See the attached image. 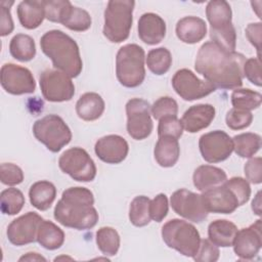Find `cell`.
<instances>
[{
	"label": "cell",
	"instance_id": "obj_23",
	"mask_svg": "<svg viewBox=\"0 0 262 262\" xmlns=\"http://www.w3.org/2000/svg\"><path fill=\"white\" fill-rule=\"evenodd\" d=\"M16 11L20 25L28 30H34L38 28L45 18V8L43 1H21L17 5Z\"/></svg>",
	"mask_w": 262,
	"mask_h": 262
},
{
	"label": "cell",
	"instance_id": "obj_31",
	"mask_svg": "<svg viewBox=\"0 0 262 262\" xmlns=\"http://www.w3.org/2000/svg\"><path fill=\"white\" fill-rule=\"evenodd\" d=\"M9 51L13 58L26 62L32 60L36 55L34 39L26 34H16L9 44Z\"/></svg>",
	"mask_w": 262,
	"mask_h": 262
},
{
	"label": "cell",
	"instance_id": "obj_17",
	"mask_svg": "<svg viewBox=\"0 0 262 262\" xmlns=\"http://www.w3.org/2000/svg\"><path fill=\"white\" fill-rule=\"evenodd\" d=\"M201 195L208 213L231 214L239 207L236 196L223 183L203 191Z\"/></svg>",
	"mask_w": 262,
	"mask_h": 262
},
{
	"label": "cell",
	"instance_id": "obj_37",
	"mask_svg": "<svg viewBox=\"0 0 262 262\" xmlns=\"http://www.w3.org/2000/svg\"><path fill=\"white\" fill-rule=\"evenodd\" d=\"M24 205L25 196L17 188H6L0 194L1 212L5 215H15L19 213Z\"/></svg>",
	"mask_w": 262,
	"mask_h": 262
},
{
	"label": "cell",
	"instance_id": "obj_10",
	"mask_svg": "<svg viewBox=\"0 0 262 262\" xmlns=\"http://www.w3.org/2000/svg\"><path fill=\"white\" fill-rule=\"evenodd\" d=\"M127 132L135 140L147 138L154 128L150 105L142 98H131L126 103Z\"/></svg>",
	"mask_w": 262,
	"mask_h": 262
},
{
	"label": "cell",
	"instance_id": "obj_46",
	"mask_svg": "<svg viewBox=\"0 0 262 262\" xmlns=\"http://www.w3.org/2000/svg\"><path fill=\"white\" fill-rule=\"evenodd\" d=\"M68 0H48L43 1L45 8V17L52 23H59L60 17L68 6Z\"/></svg>",
	"mask_w": 262,
	"mask_h": 262
},
{
	"label": "cell",
	"instance_id": "obj_28",
	"mask_svg": "<svg viewBox=\"0 0 262 262\" xmlns=\"http://www.w3.org/2000/svg\"><path fill=\"white\" fill-rule=\"evenodd\" d=\"M56 196V188L47 180L37 181L31 185L29 190L30 203L39 211L48 210Z\"/></svg>",
	"mask_w": 262,
	"mask_h": 262
},
{
	"label": "cell",
	"instance_id": "obj_3",
	"mask_svg": "<svg viewBox=\"0 0 262 262\" xmlns=\"http://www.w3.org/2000/svg\"><path fill=\"white\" fill-rule=\"evenodd\" d=\"M43 53L48 56L56 70L71 78L78 77L83 69L79 46L69 35L59 30L46 32L40 39Z\"/></svg>",
	"mask_w": 262,
	"mask_h": 262
},
{
	"label": "cell",
	"instance_id": "obj_20",
	"mask_svg": "<svg viewBox=\"0 0 262 262\" xmlns=\"http://www.w3.org/2000/svg\"><path fill=\"white\" fill-rule=\"evenodd\" d=\"M215 107L209 103H200L190 106L182 116L183 129L189 133H196L207 128L215 118Z\"/></svg>",
	"mask_w": 262,
	"mask_h": 262
},
{
	"label": "cell",
	"instance_id": "obj_39",
	"mask_svg": "<svg viewBox=\"0 0 262 262\" xmlns=\"http://www.w3.org/2000/svg\"><path fill=\"white\" fill-rule=\"evenodd\" d=\"M183 133V125L177 116H169L159 120L158 135L159 137L169 136L173 138H180Z\"/></svg>",
	"mask_w": 262,
	"mask_h": 262
},
{
	"label": "cell",
	"instance_id": "obj_11",
	"mask_svg": "<svg viewBox=\"0 0 262 262\" xmlns=\"http://www.w3.org/2000/svg\"><path fill=\"white\" fill-rule=\"evenodd\" d=\"M172 86L175 92L184 100L192 101L201 99L215 91V87L205 80L199 79L190 70H178L172 78Z\"/></svg>",
	"mask_w": 262,
	"mask_h": 262
},
{
	"label": "cell",
	"instance_id": "obj_26",
	"mask_svg": "<svg viewBox=\"0 0 262 262\" xmlns=\"http://www.w3.org/2000/svg\"><path fill=\"white\" fill-rule=\"evenodd\" d=\"M237 232L234 223L226 219H218L209 224L208 236L209 241L217 247H231Z\"/></svg>",
	"mask_w": 262,
	"mask_h": 262
},
{
	"label": "cell",
	"instance_id": "obj_8",
	"mask_svg": "<svg viewBox=\"0 0 262 262\" xmlns=\"http://www.w3.org/2000/svg\"><path fill=\"white\" fill-rule=\"evenodd\" d=\"M60 170L80 182L92 181L96 176V166L89 154L82 147H72L58 159Z\"/></svg>",
	"mask_w": 262,
	"mask_h": 262
},
{
	"label": "cell",
	"instance_id": "obj_21",
	"mask_svg": "<svg viewBox=\"0 0 262 262\" xmlns=\"http://www.w3.org/2000/svg\"><path fill=\"white\" fill-rule=\"evenodd\" d=\"M206 15L210 23V32H221L233 27L231 23L232 12L228 2L224 0H213L208 2Z\"/></svg>",
	"mask_w": 262,
	"mask_h": 262
},
{
	"label": "cell",
	"instance_id": "obj_43",
	"mask_svg": "<svg viewBox=\"0 0 262 262\" xmlns=\"http://www.w3.org/2000/svg\"><path fill=\"white\" fill-rule=\"evenodd\" d=\"M168 210V198L164 193H159L149 202L150 219L156 222H161L167 216Z\"/></svg>",
	"mask_w": 262,
	"mask_h": 262
},
{
	"label": "cell",
	"instance_id": "obj_45",
	"mask_svg": "<svg viewBox=\"0 0 262 262\" xmlns=\"http://www.w3.org/2000/svg\"><path fill=\"white\" fill-rule=\"evenodd\" d=\"M244 76L254 85L261 87L262 79H261V58L252 57L246 59L244 63Z\"/></svg>",
	"mask_w": 262,
	"mask_h": 262
},
{
	"label": "cell",
	"instance_id": "obj_25",
	"mask_svg": "<svg viewBox=\"0 0 262 262\" xmlns=\"http://www.w3.org/2000/svg\"><path fill=\"white\" fill-rule=\"evenodd\" d=\"M226 179L227 175L222 169L211 165H202L198 167L192 176L193 185L200 191H205L221 185Z\"/></svg>",
	"mask_w": 262,
	"mask_h": 262
},
{
	"label": "cell",
	"instance_id": "obj_34",
	"mask_svg": "<svg viewBox=\"0 0 262 262\" xmlns=\"http://www.w3.org/2000/svg\"><path fill=\"white\" fill-rule=\"evenodd\" d=\"M172 64L171 52L165 47L151 49L146 56V66L151 73L161 76L166 74Z\"/></svg>",
	"mask_w": 262,
	"mask_h": 262
},
{
	"label": "cell",
	"instance_id": "obj_48",
	"mask_svg": "<svg viewBox=\"0 0 262 262\" xmlns=\"http://www.w3.org/2000/svg\"><path fill=\"white\" fill-rule=\"evenodd\" d=\"M13 1H1V20H0V35L2 37H5L9 35L13 29V20L10 13V7L13 5Z\"/></svg>",
	"mask_w": 262,
	"mask_h": 262
},
{
	"label": "cell",
	"instance_id": "obj_2",
	"mask_svg": "<svg viewBox=\"0 0 262 262\" xmlns=\"http://www.w3.org/2000/svg\"><path fill=\"white\" fill-rule=\"evenodd\" d=\"M93 204L94 196L91 190L81 186L70 187L62 192L54 208V219L66 227L90 229L98 221V213Z\"/></svg>",
	"mask_w": 262,
	"mask_h": 262
},
{
	"label": "cell",
	"instance_id": "obj_4",
	"mask_svg": "<svg viewBox=\"0 0 262 262\" xmlns=\"http://www.w3.org/2000/svg\"><path fill=\"white\" fill-rule=\"evenodd\" d=\"M144 59V50L137 44H126L119 49L116 57V75L121 85L135 88L142 84L145 78Z\"/></svg>",
	"mask_w": 262,
	"mask_h": 262
},
{
	"label": "cell",
	"instance_id": "obj_42",
	"mask_svg": "<svg viewBox=\"0 0 262 262\" xmlns=\"http://www.w3.org/2000/svg\"><path fill=\"white\" fill-rule=\"evenodd\" d=\"M0 179L5 185L13 186L24 180L23 170L12 163H2L0 166Z\"/></svg>",
	"mask_w": 262,
	"mask_h": 262
},
{
	"label": "cell",
	"instance_id": "obj_52",
	"mask_svg": "<svg viewBox=\"0 0 262 262\" xmlns=\"http://www.w3.org/2000/svg\"><path fill=\"white\" fill-rule=\"evenodd\" d=\"M73 260V258H71V257H64V256H61V257H56L55 259H54V261H58V260Z\"/></svg>",
	"mask_w": 262,
	"mask_h": 262
},
{
	"label": "cell",
	"instance_id": "obj_15",
	"mask_svg": "<svg viewBox=\"0 0 262 262\" xmlns=\"http://www.w3.org/2000/svg\"><path fill=\"white\" fill-rule=\"evenodd\" d=\"M43 218L35 213L28 212L14 219L7 227L8 241L14 246H24L37 241V232Z\"/></svg>",
	"mask_w": 262,
	"mask_h": 262
},
{
	"label": "cell",
	"instance_id": "obj_40",
	"mask_svg": "<svg viewBox=\"0 0 262 262\" xmlns=\"http://www.w3.org/2000/svg\"><path fill=\"white\" fill-rule=\"evenodd\" d=\"M225 121L229 129L242 130L251 125L253 121V115L251 112L233 107L227 112Z\"/></svg>",
	"mask_w": 262,
	"mask_h": 262
},
{
	"label": "cell",
	"instance_id": "obj_29",
	"mask_svg": "<svg viewBox=\"0 0 262 262\" xmlns=\"http://www.w3.org/2000/svg\"><path fill=\"white\" fill-rule=\"evenodd\" d=\"M37 242L46 250H56L64 243V232L53 222L42 220L37 232Z\"/></svg>",
	"mask_w": 262,
	"mask_h": 262
},
{
	"label": "cell",
	"instance_id": "obj_1",
	"mask_svg": "<svg viewBox=\"0 0 262 262\" xmlns=\"http://www.w3.org/2000/svg\"><path fill=\"white\" fill-rule=\"evenodd\" d=\"M245 61L242 53L227 52L209 41L200 47L194 68L215 88L236 89L243 85Z\"/></svg>",
	"mask_w": 262,
	"mask_h": 262
},
{
	"label": "cell",
	"instance_id": "obj_33",
	"mask_svg": "<svg viewBox=\"0 0 262 262\" xmlns=\"http://www.w3.org/2000/svg\"><path fill=\"white\" fill-rule=\"evenodd\" d=\"M96 244L103 255L115 256L120 248V235L113 227H100L96 231Z\"/></svg>",
	"mask_w": 262,
	"mask_h": 262
},
{
	"label": "cell",
	"instance_id": "obj_5",
	"mask_svg": "<svg viewBox=\"0 0 262 262\" xmlns=\"http://www.w3.org/2000/svg\"><path fill=\"white\" fill-rule=\"evenodd\" d=\"M134 6L133 0H111L107 2L102 33L108 41L121 43L129 37Z\"/></svg>",
	"mask_w": 262,
	"mask_h": 262
},
{
	"label": "cell",
	"instance_id": "obj_47",
	"mask_svg": "<svg viewBox=\"0 0 262 262\" xmlns=\"http://www.w3.org/2000/svg\"><path fill=\"white\" fill-rule=\"evenodd\" d=\"M247 180L253 184L262 182V159L260 157L250 159L244 167Z\"/></svg>",
	"mask_w": 262,
	"mask_h": 262
},
{
	"label": "cell",
	"instance_id": "obj_41",
	"mask_svg": "<svg viewBox=\"0 0 262 262\" xmlns=\"http://www.w3.org/2000/svg\"><path fill=\"white\" fill-rule=\"evenodd\" d=\"M223 184L233 192L238 201L239 206H243L249 201L251 196V187L248 180L242 177H232L228 180L226 179Z\"/></svg>",
	"mask_w": 262,
	"mask_h": 262
},
{
	"label": "cell",
	"instance_id": "obj_32",
	"mask_svg": "<svg viewBox=\"0 0 262 262\" xmlns=\"http://www.w3.org/2000/svg\"><path fill=\"white\" fill-rule=\"evenodd\" d=\"M233 150L241 158H252L261 147V136L256 133H242L232 138Z\"/></svg>",
	"mask_w": 262,
	"mask_h": 262
},
{
	"label": "cell",
	"instance_id": "obj_22",
	"mask_svg": "<svg viewBox=\"0 0 262 262\" xmlns=\"http://www.w3.org/2000/svg\"><path fill=\"white\" fill-rule=\"evenodd\" d=\"M207 34L206 21L198 16H184L177 21L176 36L187 44L202 41Z\"/></svg>",
	"mask_w": 262,
	"mask_h": 262
},
{
	"label": "cell",
	"instance_id": "obj_51",
	"mask_svg": "<svg viewBox=\"0 0 262 262\" xmlns=\"http://www.w3.org/2000/svg\"><path fill=\"white\" fill-rule=\"evenodd\" d=\"M260 204H261V202H260V191H258L254 201L252 202V210L258 216L261 215V206H260Z\"/></svg>",
	"mask_w": 262,
	"mask_h": 262
},
{
	"label": "cell",
	"instance_id": "obj_19",
	"mask_svg": "<svg viewBox=\"0 0 262 262\" xmlns=\"http://www.w3.org/2000/svg\"><path fill=\"white\" fill-rule=\"evenodd\" d=\"M138 36L147 45H156L162 42L166 36V23L158 14L143 13L138 20Z\"/></svg>",
	"mask_w": 262,
	"mask_h": 262
},
{
	"label": "cell",
	"instance_id": "obj_50",
	"mask_svg": "<svg viewBox=\"0 0 262 262\" xmlns=\"http://www.w3.org/2000/svg\"><path fill=\"white\" fill-rule=\"evenodd\" d=\"M18 261H47L46 258H44L43 256H41L38 253H34V252H29L26 255L21 256Z\"/></svg>",
	"mask_w": 262,
	"mask_h": 262
},
{
	"label": "cell",
	"instance_id": "obj_24",
	"mask_svg": "<svg viewBox=\"0 0 262 262\" xmlns=\"http://www.w3.org/2000/svg\"><path fill=\"white\" fill-rule=\"evenodd\" d=\"M104 100L95 92H87L80 96L76 103V113L84 121H95L104 112Z\"/></svg>",
	"mask_w": 262,
	"mask_h": 262
},
{
	"label": "cell",
	"instance_id": "obj_35",
	"mask_svg": "<svg viewBox=\"0 0 262 262\" xmlns=\"http://www.w3.org/2000/svg\"><path fill=\"white\" fill-rule=\"evenodd\" d=\"M149 202L150 200L145 195H138L132 200L129 208V220L134 226L142 227L150 222Z\"/></svg>",
	"mask_w": 262,
	"mask_h": 262
},
{
	"label": "cell",
	"instance_id": "obj_18",
	"mask_svg": "<svg viewBox=\"0 0 262 262\" xmlns=\"http://www.w3.org/2000/svg\"><path fill=\"white\" fill-rule=\"evenodd\" d=\"M94 151L102 162L106 164H119L126 159L129 145L122 136L111 134L96 141Z\"/></svg>",
	"mask_w": 262,
	"mask_h": 262
},
{
	"label": "cell",
	"instance_id": "obj_16",
	"mask_svg": "<svg viewBox=\"0 0 262 262\" xmlns=\"http://www.w3.org/2000/svg\"><path fill=\"white\" fill-rule=\"evenodd\" d=\"M261 220L258 219L249 227L237 230L233 241V251L243 260L254 259L262 246Z\"/></svg>",
	"mask_w": 262,
	"mask_h": 262
},
{
	"label": "cell",
	"instance_id": "obj_12",
	"mask_svg": "<svg viewBox=\"0 0 262 262\" xmlns=\"http://www.w3.org/2000/svg\"><path fill=\"white\" fill-rule=\"evenodd\" d=\"M203 159L208 163H219L228 159L233 151L232 138L221 130L203 134L199 140Z\"/></svg>",
	"mask_w": 262,
	"mask_h": 262
},
{
	"label": "cell",
	"instance_id": "obj_14",
	"mask_svg": "<svg viewBox=\"0 0 262 262\" xmlns=\"http://www.w3.org/2000/svg\"><path fill=\"white\" fill-rule=\"evenodd\" d=\"M0 81L3 89L13 95L33 93L36 89V82L31 71L14 63L2 66Z\"/></svg>",
	"mask_w": 262,
	"mask_h": 262
},
{
	"label": "cell",
	"instance_id": "obj_36",
	"mask_svg": "<svg viewBox=\"0 0 262 262\" xmlns=\"http://www.w3.org/2000/svg\"><path fill=\"white\" fill-rule=\"evenodd\" d=\"M262 102V95L251 89L236 88L231 93V103L234 108L244 111H253L258 108Z\"/></svg>",
	"mask_w": 262,
	"mask_h": 262
},
{
	"label": "cell",
	"instance_id": "obj_9",
	"mask_svg": "<svg viewBox=\"0 0 262 262\" xmlns=\"http://www.w3.org/2000/svg\"><path fill=\"white\" fill-rule=\"evenodd\" d=\"M39 83L42 95L48 101H69L75 95V85L71 77L59 70H45L40 75Z\"/></svg>",
	"mask_w": 262,
	"mask_h": 262
},
{
	"label": "cell",
	"instance_id": "obj_6",
	"mask_svg": "<svg viewBox=\"0 0 262 262\" xmlns=\"http://www.w3.org/2000/svg\"><path fill=\"white\" fill-rule=\"evenodd\" d=\"M162 237L165 244L186 257H193L201 244L198 229L187 221L171 219L162 227Z\"/></svg>",
	"mask_w": 262,
	"mask_h": 262
},
{
	"label": "cell",
	"instance_id": "obj_13",
	"mask_svg": "<svg viewBox=\"0 0 262 262\" xmlns=\"http://www.w3.org/2000/svg\"><path fill=\"white\" fill-rule=\"evenodd\" d=\"M171 207L176 214L194 223H201L208 217L202 195L185 188L178 189L171 195Z\"/></svg>",
	"mask_w": 262,
	"mask_h": 262
},
{
	"label": "cell",
	"instance_id": "obj_44",
	"mask_svg": "<svg viewBox=\"0 0 262 262\" xmlns=\"http://www.w3.org/2000/svg\"><path fill=\"white\" fill-rule=\"evenodd\" d=\"M219 256L220 252L218 247L205 238L201 239L200 248L192 258L199 262H215L219 259Z\"/></svg>",
	"mask_w": 262,
	"mask_h": 262
},
{
	"label": "cell",
	"instance_id": "obj_38",
	"mask_svg": "<svg viewBox=\"0 0 262 262\" xmlns=\"http://www.w3.org/2000/svg\"><path fill=\"white\" fill-rule=\"evenodd\" d=\"M150 113L156 120H161L169 116H177L178 104L174 98L163 96L154 102L150 106Z\"/></svg>",
	"mask_w": 262,
	"mask_h": 262
},
{
	"label": "cell",
	"instance_id": "obj_27",
	"mask_svg": "<svg viewBox=\"0 0 262 262\" xmlns=\"http://www.w3.org/2000/svg\"><path fill=\"white\" fill-rule=\"evenodd\" d=\"M154 155L157 163L161 167H173L180 156L178 139L169 136L159 137L154 149Z\"/></svg>",
	"mask_w": 262,
	"mask_h": 262
},
{
	"label": "cell",
	"instance_id": "obj_49",
	"mask_svg": "<svg viewBox=\"0 0 262 262\" xmlns=\"http://www.w3.org/2000/svg\"><path fill=\"white\" fill-rule=\"evenodd\" d=\"M261 32L262 24L261 23H252L249 24L246 28V36L250 43L257 49L258 56L260 58V49H261Z\"/></svg>",
	"mask_w": 262,
	"mask_h": 262
},
{
	"label": "cell",
	"instance_id": "obj_7",
	"mask_svg": "<svg viewBox=\"0 0 262 262\" xmlns=\"http://www.w3.org/2000/svg\"><path fill=\"white\" fill-rule=\"evenodd\" d=\"M33 133L38 141L52 152L59 151L70 143L72 132L64 121L57 115H47L33 125Z\"/></svg>",
	"mask_w": 262,
	"mask_h": 262
},
{
	"label": "cell",
	"instance_id": "obj_30",
	"mask_svg": "<svg viewBox=\"0 0 262 262\" xmlns=\"http://www.w3.org/2000/svg\"><path fill=\"white\" fill-rule=\"evenodd\" d=\"M59 24L72 31L84 32L91 27L92 19L85 9L76 7L70 2L60 17Z\"/></svg>",
	"mask_w": 262,
	"mask_h": 262
}]
</instances>
